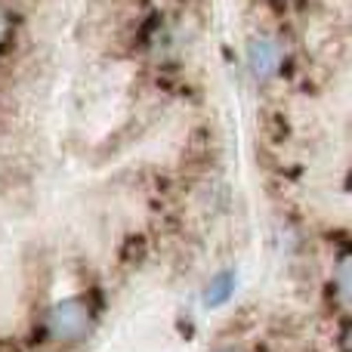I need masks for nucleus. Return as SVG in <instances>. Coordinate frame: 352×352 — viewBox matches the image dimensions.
<instances>
[{
  "label": "nucleus",
  "instance_id": "obj_1",
  "mask_svg": "<svg viewBox=\"0 0 352 352\" xmlns=\"http://www.w3.org/2000/svg\"><path fill=\"white\" fill-rule=\"evenodd\" d=\"M93 309L84 297H65L53 303L43 316V337L56 349H74L93 334Z\"/></svg>",
  "mask_w": 352,
  "mask_h": 352
},
{
  "label": "nucleus",
  "instance_id": "obj_3",
  "mask_svg": "<svg viewBox=\"0 0 352 352\" xmlns=\"http://www.w3.org/2000/svg\"><path fill=\"white\" fill-rule=\"evenodd\" d=\"M232 294H235V272L223 269V272H217L207 281L201 303H204V309H219V306H226L232 300Z\"/></svg>",
  "mask_w": 352,
  "mask_h": 352
},
{
  "label": "nucleus",
  "instance_id": "obj_2",
  "mask_svg": "<svg viewBox=\"0 0 352 352\" xmlns=\"http://www.w3.org/2000/svg\"><path fill=\"white\" fill-rule=\"evenodd\" d=\"M278 59H281V53L272 37H254L248 43V65L254 72V78H260V80L272 78L278 72Z\"/></svg>",
  "mask_w": 352,
  "mask_h": 352
},
{
  "label": "nucleus",
  "instance_id": "obj_5",
  "mask_svg": "<svg viewBox=\"0 0 352 352\" xmlns=\"http://www.w3.org/2000/svg\"><path fill=\"white\" fill-rule=\"evenodd\" d=\"M213 352H244V346H238V343H223V346H217Z\"/></svg>",
  "mask_w": 352,
  "mask_h": 352
},
{
  "label": "nucleus",
  "instance_id": "obj_4",
  "mask_svg": "<svg viewBox=\"0 0 352 352\" xmlns=\"http://www.w3.org/2000/svg\"><path fill=\"white\" fill-rule=\"evenodd\" d=\"M10 37H12V12H10V6L0 0V56L10 47Z\"/></svg>",
  "mask_w": 352,
  "mask_h": 352
}]
</instances>
